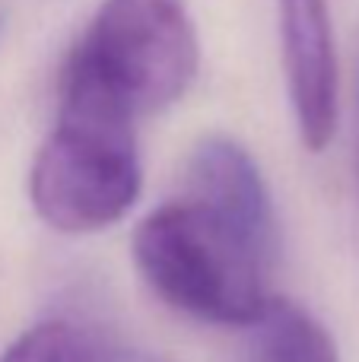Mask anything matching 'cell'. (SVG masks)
<instances>
[{
	"label": "cell",
	"mask_w": 359,
	"mask_h": 362,
	"mask_svg": "<svg viewBox=\"0 0 359 362\" xmlns=\"http://www.w3.org/2000/svg\"><path fill=\"white\" fill-rule=\"evenodd\" d=\"M131 255L146 286L184 318L248 327L271 299L280 255L277 206L254 156L239 144L201 150L182 197L150 210Z\"/></svg>",
	"instance_id": "obj_1"
},
{
	"label": "cell",
	"mask_w": 359,
	"mask_h": 362,
	"mask_svg": "<svg viewBox=\"0 0 359 362\" xmlns=\"http://www.w3.org/2000/svg\"><path fill=\"white\" fill-rule=\"evenodd\" d=\"M197 67L201 42L184 0H102L64 61L57 95L143 121L175 105Z\"/></svg>",
	"instance_id": "obj_2"
},
{
	"label": "cell",
	"mask_w": 359,
	"mask_h": 362,
	"mask_svg": "<svg viewBox=\"0 0 359 362\" xmlns=\"http://www.w3.org/2000/svg\"><path fill=\"white\" fill-rule=\"evenodd\" d=\"M137 124L99 102L57 95V115L29 169L38 219L64 235L121 223L143 187Z\"/></svg>",
	"instance_id": "obj_3"
},
{
	"label": "cell",
	"mask_w": 359,
	"mask_h": 362,
	"mask_svg": "<svg viewBox=\"0 0 359 362\" xmlns=\"http://www.w3.org/2000/svg\"><path fill=\"white\" fill-rule=\"evenodd\" d=\"M283 70L305 150L322 153L337 131V48L328 0H277Z\"/></svg>",
	"instance_id": "obj_4"
},
{
	"label": "cell",
	"mask_w": 359,
	"mask_h": 362,
	"mask_svg": "<svg viewBox=\"0 0 359 362\" xmlns=\"http://www.w3.org/2000/svg\"><path fill=\"white\" fill-rule=\"evenodd\" d=\"M245 331V362H341V350L331 331L293 299L271 296Z\"/></svg>",
	"instance_id": "obj_5"
},
{
	"label": "cell",
	"mask_w": 359,
	"mask_h": 362,
	"mask_svg": "<svg viewBox=\"0 0 359 362\" xmlns=\"http://www.w3.org/2000/svg\"><path fill=\"white\" fill-rule=\"evenodd\" d=\"M0 362H93V337L70 321H42L19 334Z\"/></svg>",
	"instance_id": "obj_6"
},
{
	"label": "cell",
	"mask_w": 359,
	"mask_h": 362,
	"mask_svg": "<svg viewBox=\"0 0 359 362\" xmlns=\"http://www.w3.org/2000/svg\"><path fill=\"white\" fill-rule=\"evenodd\" d=\"M93 362H169V359L137 344H99V340H93Z\"/></svg>",
	"instance_id": "obj_7"
},
{
	"label": "cell",
	"mask_w": 359,
	"mask_h": 362,
	"mask_svg": "<svg viewBox=\"0 0 359 362\" xmlns=\"http://www.w3.org/2000/svg\"><path fill=\"white\" fill-rule=\"evenodd\" d=\"M4 23H6V16H4V10H0V35H4Z\"/></svg>",
	"instance_id": "obj_8"
},
{
	"label": "cell",
	"mask_w": 359,
	"mask_h": 362,
	"mask_svg": "<svg viewBox=\"0 0 359 362\" xmlns=\"http://www.w3.org/2000/svg\"><path fill=\"white\" fill-rule=\"evenodd\" d=\"M356 165H359V146H356Z\"/></svg>",
	"instance_id": "obj_9"
}]
</instances>
